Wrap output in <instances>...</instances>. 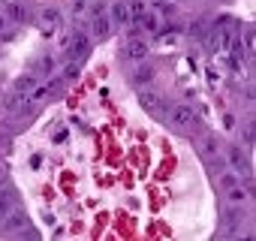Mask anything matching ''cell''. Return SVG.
Instances as JSON below:
<instances>
[{
	"label": "cell",
	"mask_w": 256,
	"mask_h": 241,
	"mask_svg": "<svg viewBox=\"0 0 256 241\" xmlns=\"http://www.w3.org/2000/svg\"><path fill=\"white\" fill-rule=\"evenodd\" d=\"M238 223H241V211H226V232H235L238 229Z\"/></svg>",
	"instance_id": "obj_15"
},
{
	"label": "cell",
	"mask_w": 256,
	"mask_h": 241,
	"mask_svg": "<svg viewBox=\"0 0 256 241\" xmlns=\"http://www.w3.org/2000/svg\"><path fill=\"white\" fill-rule=\"evenodd\" d=\"M88 52H90V40H88L82 30H76V34H72V42H70V54H76V58H88Z\"/></svg>",
	"instance_id": "obj_5"
},
{
	"label": "cell",
	"mask_w": 256,
	"mask_h": 241,
	"mask_svg": "<svg viewBox=\"0 0 256 241\" xmlns=\"http://www.w3.org/2000/svg\"><path fill=\"white\" fill-rule=\"evenodd\" d=\"M40 70H42V72H52V70H54V60H52V58H42V60H40Z\"/></svg>",
	"instance_id": "obj_23"
},
{
	"label": "cell",
	"mask_w": 256,
	"mask_h": 241,
	"mask_svg": "<svg viewBox=\"0 0 256 241\" xmlns=\"http://www.w3.org/2000/svg\"><path fill=\"white\" fill-rule=\"evenodd\" d=\"M208 160H211V172H214V175H223V172H226V160H223V157L214 154V157H208Z\"/></svg>",
	"instance_id": "obj_19"
},
{
	"label": "cell",
	"mask_w": 256,
	"mask_h": 241,
	"mask_svg": "<svg viewBox=\"0 0 256 241\" xmlns=\"http://www.w3.org/2000/svg\"><path fill=\"white\" fill-rule=\"evenodd\" d=\"M90 30H94V36H96V40H102V36L112 30V18H108L106 12H96V16H94V24H90Z\"/></svg>",
	"instance_id": "obj_7"
},
{
	"label": "cell",
	"mask_w": 256,
	"mask_h": 241,
	"mask_svg": "<svg viewBox=\"0 0 256 241\" xmlns=\"http://www.w3.org/2000/svg\"><path fill=\"white\" fill-rule=\"evenodd\" d=\"M226 190H229V202H235V205L247 199V193H244V190H241L238 184H232V187H226Z\"/></svg>",
	"instance_id": "obj_18"
},
{
	"label": "cell",
	"mask_w": 256,
	"mask_h": 241,
	"mask_svg": "<svg viewBox=\"0 0 256 241\" xmlns=\"http://www.w3.org/2000/svg\"><path fill=\"white\" fill-rule=\"evenodd\" d=\"M112 22L120 24V28L130 24V10H126V4H114V6H112Z\"/></svg>",
	"instance_id": "obj_11"
},
{
	"label": "cell",
	"mask_w": 256,
	"mask_h": 241,
	"mask_svg": "<svg viewBox=\"0 0 256 241\" xmlns=\"http://www.w3.org/2000/svg\"><path fill=\"white\" fill-rule=\"evenodd\" d=\"M34 84H36L34 76H22V78L16 82V94H28V90H34Z\"/></svg>",
	"instance_id": "obj_14"
},
{
	"label": "cell",
	"mask_w": 256,
	"mask_h": 241,
	"mask_svg": "<svg viewBox=\"0 0 256 241\" xmlns=\"http://www.w3.org/2000/svg\"><path fill=\"white\" fill-rule=\"evenodd\" d=\"M10 22H6V16H0V36H10Z\"/></svg>",
	"instance_id": "obj_25"
},
{
	"label": "cell",
	"mask_w": 256,
	"mask_h": 241,
	"mask_svg": "<svg viewBox=\"0 0 256 241\" xmlns=\"http://www.w3.org/2000/svg\"><path fill=\"white\" fill-rule=\"evenodd\" d=\"M88 12V0H72V16L78 18V16H84Z\"/></svg>",
	"instance_id": "obj_20"
},
{
	"label": "cell",
	"mask_w": 256,
	"mask_h": 241,
	"mask_svg": "<svg viewBox=\"0 0 256 241\" xmlns=\"http://www.w3.org/2000/svg\"><path fill=\"white\" fill-rule=\"evenodd\" d=\"M154 76H157V72H154L151 64H139L136 72H133V82H136V84H148V82H154Z\"/></svg>",
	"instance_id": "obj_8"
},
{
	"label": "cell",
	"mask_w": 256,
	"mask_h": 241,
	"mask_svg": "<svg viewBox=\"0 0 256 241\" xmlns=\"http://www.w3.org/2000/svg\"><path fill=\"white\" fill-rule=\"evenodd\" d=\"M244 142H247V145H253V124H247V127H244Z\"/></svg>",
	"instance_id": "obj_26"
},
{
	"label": "cell",
	"mask_w": 256,
	"mask_h": 241,
	"mask_svg": "<svg viewBox=\"0 0 256 241\" xmlns=\"http://www.w3.org/2000/svg\"><path fill=\"white\" fill-rule=\"evenodd\" d=\"M229 48H232V66L238 70V66H241V60L247 58V46H244L241 40H232V42H229Z\"/></svg>",
	"instance_id": "obj_10"
},
{
	"label": "cell",
	"mask_w": 256,
	"mask_h": 241,
	"mask_svg": "<svg viewBox=\"0 0 256 241\" xmlns=\"http://www.w3.org/2000/svg\"><path fill=\"white\" fill-rule=\"evenodd\" d=\"M12 208V193H6V190H0V220H4V214Z\"/></svg>",
	"instance_id": "obj_17"
},
{
	"label": "cell",
	"mask_w": 256,
	"mask_h": 241,
	"mask_svg": "<svg viewBox=\"0 0 256 241\" xmlns=\"http://www.w3.org/2000/svg\"><path fill=\"white\" fill-rule=\"evenodd\" d=\"M190 34H193V36H205V34H208L205 22H196V24H190Z\"/></svg>",
	"instance_id": "obj_21"
},
{
	"label": "cell",
	"mask_w": 256,
	"mask_h": 241,
	"mask_svg": "<svg viewBox=\"0 0 256 241\" xmlns=\"http://www.w3.org/2000/svg\"><path fill=\"white\" fill-rule=\"evenodd\" d=\"M6 6H10V16H12L16 22H24V18H28V10H24V6L18 4V0H10Z\"/></svg>",
	"instance_id": "obj_13"
},
{
	"label": "cell",
	"mask_w": 256,
	"mask_h": 241,
	"mask_svg": "<svg viewBox=\"0 0 256 241\" xmlns=\"http://www.w3.org/2000/svg\"><path fill=\"white\" fill-rule=\"evenodd\" d=\"M0 178H4V166H0Z\"/></svg>",
	"instance_id": "obj_27"
},
{
	"label": "cell",
	"mask_w": 256,
	"mask_h": 241,
	"mask_svg": "<svg viewBox=\"0 0 256 241\" xmlns=\"http://www.w3.org/2000/svg\"><path fill=\"white\" fill-rule=\"evenodd\" d=\"M78 76V64H70L66 70H64V78H76Z\"/></svg>",
	"instance_id": "obj_24"
},
{
	"label": "cell",
	"mask_w": 256,
	"mask_h": 241,
	"mask_svg": "<svg viewBox=\"0 0 256 241\" xmlns=\"http://www.w3.org/2000/svg\"><path fill=\"white\" fill-rule=\"evenodd\" d=\"M169 120H172L178 130H199V118H196V112L190 106H172Z\"/></svg>",
	"instance_id": "obj_1"
},
{
	"label": "cell",
	"mask_w": 256,
	"mask_h": 241,
	"mask_svg": "<svg viewBox=\"0 0 256 241\" xmlns=\"http://www.w3.org/2000/svg\"><path fill=\"white\" fill-rule=\"evenodd\" d=\"M4 217H6V223H4V226H6L10 232H12V229H22V226L28 223V217H24V211H12V208H10V211H6Z\"/></svg>",
	"instance_id": "obj_9"
},
{
	"label": "cell",
	"mask_w": 256,
	"mask_h": 241,
	"mask_svg": "<svg viewBox=\"0 0 256 241\" xmlns=\"http://www.w3.org/2000/svg\"><path fill=\"white\" fill-rule=\"evenodd\" d=\"M217 148H220V145H217V139H214V136H202V139H199V151H202L205 157H214V154H217Z\"/></svg>",
	"instance_id": "obj_12"
},
{
	"label": "cell",
	"mask_w": 256,
	"mask_h": 241,
	"mask_svg": "<svg viewBox=\"0 0 256 241\" xmlns=\"http://www.w3.org/2000/svg\"><path fill=\"white\" fill-rule=\"evenodd\" d=\"M169 4H175V0H169Z\"/></svg>",
	"instance_id": "obj_28"
},
{
	"label": "cell",
	"mask_w": 256,
	"mask_h": 241,
	"mask_svg": "<svg viewBox=\"0 0 256 241\" xmlns=\"http://www.w3.org/2000/svg\"><path fill=\"white\" fill-rule=\"evenodd\" d=\"M126 54H130V58H136V60H142L145 54H148V42L142 40V36H130V42H126Z\"/></svg>",
	"instance_id": "obj_6"
},
{
	"label": "cell",
	"mask_w": 256,
	"mask_h": 241,
	"mask_svg": "<svg viewBox=\"0 0 256 241\" xmlns=\"http://www.w3.org/2000/svg\"><path fill=\"white\" fill-rule=\"evenodd\" d=\"M244 46H247V52L256 46V34H253V30H247V34H244Z\"/></svg>",
	"instance_id": "obj_22"
},
{
	"label": "cell",
	"mask_w": 256,
	"mask_h": 241,
	"mask_svg": "<svg viewBox=\"0 0 256 241\" xmlns=\"http://www.w3.org/2000/svg\"><path fill=\"white\" fill-rule=\"evenodd\" d=\"M58 28H60V12L58 10H42L40 12V30L46 36H52V34H58Z\"/></svg>",
	"instance_id": "obj_3"
},
{
	"label": "cell",
	"mask_w": 256,
	"mask_h": 241,
	"mask_svg": "<svg viewBox=\"0 0 256 241\" xmlns=\"http://www.w3.org/2000/svg\"><path fill=\"white\" fill-rule=\"evenodd\" d=\"M126 10H130V22L139 18V16L145 12V0H130V4H126Z\"/></svg>",
	"instance_id": "obj_16"
},
{
	"label": "cell",
	"mask_w": 256,
	"mask_h": 241,
	"mask_svg": "<svg viewBox=\"0 0 256 241\" xmlns=\"http://www.w3.org/2000/svg\"><path fill=\"white\" fill-rule=\"evenodd\" d=\"M139 106H142L145 112H151V114L166 112V102H163V96H160L157 90H142V94H139Z\"/></svg>",
	"instance_id": "obj_2"
},
{
	"label": "cell",
	"mask_w": 256,
	"mask_h": 241,
	"mask_svg": "<svg viewBox=\"0 0 256 241\" xmlns=\"http://www.w3.org/2000/svg\"><path fill=\"white\" fill-rule=\"evenodd\" d=\"M229 163H232V169L238 172V178H244V175L253 172V169H250V160L241 154V148H229Z\"/></svg>",
	"instance_id": "obj_4"
}]
</instances>
